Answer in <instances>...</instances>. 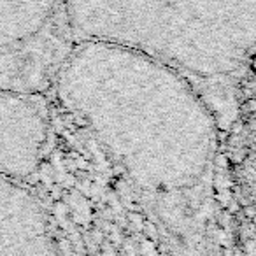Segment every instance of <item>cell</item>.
Returning <instances> with one entry per match:
<instances>
[{
  "instance_id": "6da1fadb",
  "label": "cell",
  "mask_w": 256,
  "mask_h": 256,
  "mask_svg": "<svg viewBox=\"0 0 256 256\" xmlns=\"http://www.w3.org/2000/svg\"><path fill=\"white\" fill-rule=\"evenodd\" d=\"M51 90L140 192L179 200L207 184L220 126L167 65L112 44L76 42Z\"/></svg>"
},
{
  "instance_id": "7a4b0ae2",
  "label": "cell",
  "mask_w": 256,
  "mask_h": 256,
  "mask_svg": "<svg viewBox=\"0 0 256 256\" xmlns=\"http://www.w3.org/2000/svg\"><path fill=\"white\" fill-rule=\"evenodd\" d=\"M74 42L126 48L193 86L220 132L238 116L256 37V0H67Z\"/></svg>"
},
{
  "instance_id": "3957f363",
  "label": "cell",
  "mask_w": 256,
  "mask_h": 256,
  "mask_svg": "<svg viewBox=\"0 0 256 256\" xmlns=\"http://www.w3.org/2000/svg\"><path fill=\"white\" fill-rule=\"evenodd\" d=\"M74 44L67 0H0V90L48 93Z\"/></svg>"
},
{
  "instance_id": "277c9868",
  "label": "cell",
  "mask_w": 256,
  "mask_h": 256,
  "mask_svg": "<svg viewBox=\"0 0 256 256\" xmlns=\"http://www.w3.org/2000/svg\"><path fill=\"white\" fill-rule=\"evenodd\" d=\"M46 93L0 90V176L23 182L39 168L50 139Z\"/></svg>"
},
{
  "instance_id": "5b68a950",
  "label": "cell",
  "mask_w": 256,
  "mask_h": 256,
  "mask_svg": "<svg viewBox=\"0 0 256 256\" xmlns=\"http://www.w3.org/2000/svg\"><path fill=\"white\" fill-rule=\"evenodd\" d=\"M0 256H58L50 216L20 181L0 176Z\"/></svg>"
}]
</instances>
